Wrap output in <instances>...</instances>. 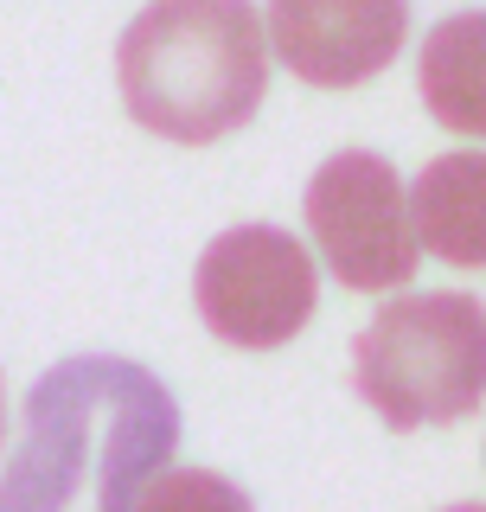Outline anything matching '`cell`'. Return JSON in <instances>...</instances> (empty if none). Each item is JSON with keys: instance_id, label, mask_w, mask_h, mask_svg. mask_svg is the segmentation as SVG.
Instances as JSON below:
<instances>
[{"instance_id": "5b68a950", "label": "cell", "mask_w": 486, "mask_h": 512, "mask_svg": "<svg viewBox=\"0 0 486 512\" xmlns=\"http://www.w3.org/2000/svg\"><path fill=\"white\" fill-rule=\"evenodd\" d=\"M307 231L327 269L359 295L378 288H403L416 276V231H410V192H403L397 167L371 148L327 154L307 180Z\"/></svg>"}, {"instance_id": "ba28073f", "label": "cell", "mask_w": 486, "mask_h": 512, "mask_svg": "<svg viewBox=\"0 0 486 512\" xmlns=\"http://www.w3.org/2000/svg\"><path fill=\"white\" fill-rule=\"evenodd\" d=\"M416 90L455 135L486 141V13H448L416 52Z\"/></svg>"}, {"instance_id": "277c9868", "label": "cell", "mask_w": 486, "mask_h": 512, "mask_svg": "<svg viewBox=\"0 0 486 512\" xmlns=\"http://www.w3.org/2000/svg\"><path fill=\"white\" fill-rule=\"evenodd\" d=\"M199 320L237 352H275L314 320L320 276L314 250L282 224H231L192 269Z\"/></svg>"}, {"instance_id": "6da1fadb", "label": "cell", "mask_w": 486, "mask_h": 512, "mask_svg": "<svg viewBox=\"0 0 486 512\" xmlns=\"http://www.w3.org/2000/svg\"><path fill=\"white\" fill-rule=\"evenodd\" d=\"M180 448V404L128 359L52 365L26 397V423L0 468V512H135Z\"/></svg>"}, {"instance_id": "52a82bcc", "label": "cell", "mask_w": 486, "mask_h": 512, "mask_svg": "<svg viewBox=\"0 0 486 512\" xmlns=\"http://www.w3.org/2000/svg\"><path fill=\"white\" fill-rule=\"evenodd\" d=\"M403 192L416 244L455 269H486V154H435Z\"/></svg>"}, {"instance_id": "30bf717a", "label": "cell", "mask_w": 486, "mask_h": 512, "mask_svg": "<svg viewBox=\"0 0 486 512\" xmlns=\"http://www.w3.org/2000/svg\"><path fill=\"white\" fill-rule=\"evenodd\" d=\"M0 442H7V378H0Z\"/></svg>"}, {"instance_id": "9c48e42d", "label": "cell", "mask_w": 486, "mask_h": 512, "mask_svg": "<svg viewBox=\"0 0 486 512\" xmlns=\"http://www.w3.org/2000/svg\"><path fill=\"white\" fill-rule=\"evenodd\" d=\"M135 512H256V506L237 480H224L212 468H167L148 480Z\"/></svg>"}, {"instance_id": "7a4b0ae2", "label": "cell", "mask_w": 486, "mask_h": 512, "mask_svg": "<svg viewBox=\"0 0 486 512\" xmlns=\"http://www.w3.org/2000/svg\"><path fill=\"white\" fill-rule=\"evenodd\" d=\"M116 84L160 141L205 148L237 135L269 96L263 13L250 0H154L116 45Z\"/></svg>"}, {"instance_id": "8992f818", "label": "cell", "mask_w": 486, "mask_h": 512, "mask_svg": "<svg viewBox=\"0 0 486 512\" xmlns=\"http://www.w3.org/2000/svg\"><path fill=\"white\" fill-rule=\"evenodd\" d=\"M410 39V0H269V45L301 84L352 90Z\"/></svg>"}, {"instance_id": "3957f363", "label": "cell", "mask_w": 486, "mask_h": 512, "mask_svg": "<svg viewBox=\"0 0 486 512\" xmlns=\"http://www.w3.org/2000/svg\"><path fill=\"white\" fill-rule=\"evenodd\" d=\"M352 384L391 429L461 423L486 397V301L455 288L384 301L352 346Z\"/></svg>"}, {"instance_id": "8fae6325", "label": "cell", "mask_w": 486, "mask_h": 512, "mask_svg": "<svg viewBox=\"0 0 486 512\" xmlns=\"http://www.w3.org/2000/svg\"><path fill=\"white\" fill-rule=\"evenodd\" d=\"M442 512H486V506H442Z\"/></svg>"}]
</instances>
